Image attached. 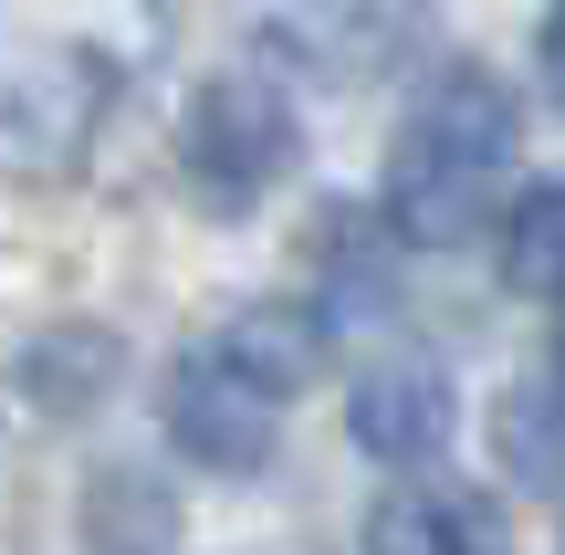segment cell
Instances as JSON below:
<instances>
[{
    "label": "cell",
    "mask_w": 565,
    "mask_h": 555,
    "mask_svg": "<svg viewBox=\"0 0 565 555\" xmlns=\"http://www.w3.org/2000/svg\"><path fill=\"white\" fill-rule=\"evenodd\" d=\"M513 158H524V105H513L503 74H482V63H440V74L408 95L398 137H387V242H419V252H450L482 231L492 189L513 179Z\"/></svg>",
    "instance_id": "1"
},
{
    "label": "cell",
    "mask_w": 565,
    "mask_h": 555,
    "mask_svg": "<svg viewBox=\"0 0 565 555\" xmlns=\"http://www.w3.org/2000/svg\"><path fill=\"white\" fill-rule=\"evenodd\" d=\"M324 367V325L294 305V293H263V305H231L200 346L168 367V440L210 472H252L273 461L282 409L315 388Z\"/></svg>",
    "instance_id": "2"
},
{
    "label": "cell",
    "mask_w": 565,
    "mask_h": 555,
    "mask_svg": "<svg viewBox=\"0 0 565 555\" xmlns=\"http://www.w3.org/2000/svg\"><path fill=\"white\" fill-rule=\"evenodd\" d=\"M116 42L63 11H0V179L53 189L84 168V147L116 116Z\"/></svg>",
    "instance_id": "3"
},
{
    "label": "cell",
    "mask_w": 565,
    "mask_h": 555,
    "mask_svg": "<svg viewBox=\"0 0 565 555\" xmlns=\"http://www.w3.org/2000/svg\"><path fill=\"white\" fill-rule=\"evenodd\" d=\"M303 158V116L273 74H210L179 116V179L200 210H263Z\"/></svg>",
    "instance_id": "4"
},
{
    "label": "cell",
    "mask_w": 565,
    "mask_h": 555,
    "mask_svg": "<svg viewBox=\"0 0 565 555\" xmlns=\"http://www.w3.org/2000/svg\"><path fill=\"white\" fill-rule=\"evenodd\" d=\"M345 430H356V451H377V461H440V440H450V377H440V356H419V346H398V356H377V367L345 388Z\"/></svg>",
    "instance_id": "5"
},
{
    "label": "cell",
    "mask_w": 565,
    "mask_h": 555,
    "mask_svg": "<svg viewBox=\"0 0 565 555\" xmlns=\"http://www.w3.org/2000/svg\"><path fill=\"white\" fill-rule=\"evenodd\" d=\"M366 555H503V524L461 482H398L366 514Z\"/></svg>",
    "instance_id": "6"
},
{
    "label": "cell",
    "mask_w": 565,
    "mask_h": 555,
    "mask_svg": "<svg viewBox=\"0 0 565 555\" xmlns=\"http://www.w3.org/2000/svg\"><path fill=\"white\" fill-rule=\"evenodd\" d=\"M303 242H315V305H303V314L335 335V314H366L387 293V252H398V242H387L377 210H324Z\"/></svg>",
    "instance_id": "7"
},
{
    "label": "cell",
    "mask_w": 565,
    "mask_h": 555,
    "mask_svg": "<svg viewBox=\"0 0 565 555\" xmlns=\"http://www.w3.org/2000/svg\"><path fill=\"white\" fill-rule=\"evenodd\" d=\"M492 242H503V284L513 293H565V179L524 189Z\"/></svg>",
    "instance_id": "8"
},
{
    "label": "cell",
    "mask_w": 565,
    "mask_h": 555,
    "mask_svg": "<svg viewBox=\"0 0 565 555\" xmlns=\"http://www.w3.org/2000/svg\"><path fill=\"white\" fill-rule=\"evenodd\" d=\"M273 42H282V53L335 63V84H356L377 42H408V21L398 11H273Z\"/></svg>",
    "instance_id": "9"
},
{
    "label": "cell",
    "mask_w": 565,
    "mask_h": 555,
    "mask_svg": "<svg viewBox=\"0 0 565 555\" xmlns=\"http://www.w3.org/2000/svg\"><path fill=\"white\" fill-rule=\"evenodd\" d=\"M534 63H545V84H555V105H565V11L534 21Z\"/></svg>",
    "instance_id": "10"
}]
</instances>
